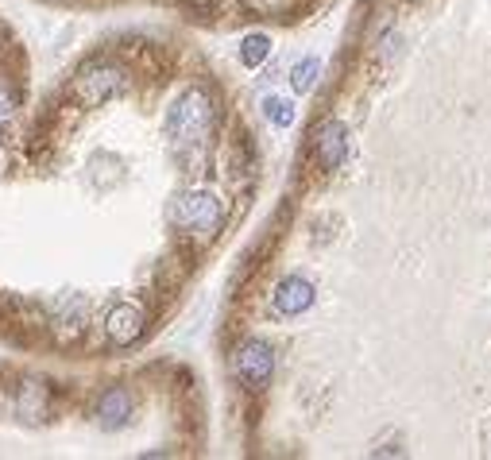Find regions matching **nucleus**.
<instances>
[{"label":"nucleus","instance_id":"f257e3e1","mask_svg":"<svg viewBox=\"0 0 491 460\" xmlns=\"http://www.w3.org/2000/svg\"><path fill=\"white\" fill-rule=\"evenodd\" d=\"M213 128V101L205 89H183L174 97V105L167 109V140L174 152H193L209 140Z\"/></svg>","mask_w":491,"mask_h":460},{"label":"nucleus","instance_id":"f03ea898","mask_svg":"<svg viewBox=\"0 0 491 460\" xmlns=\"http://www.w3.org/2000/svg\"><path fill=\"white\" fill-rule=\"evenodd\" d=\"M70 93H74V101L86 105V109L109 105V101H117V97L128 93V74H124V66L97 58V62H86L78 70Z\"/></svg>","mask_w":491,"mask_h":460},{"label":"nucleus","instance_id":"7ed1b4c3","mask_svg":"<svg viewBox=\"0 0 491 460\" xmlns=\"http://www.w3.org/2000/svg\"><path fill=\"white\" fill-rule=\"evenodd\" d=\"M171 221L190 236H217L225 225V202L213 190H186L174 197Z\"/></svg>","mask_w":491,"mask_h":460},{"label":"nucleus","instance_id":"20e7f679","mask_svg":"<svg viewBox=\"0 0 491 460\" xmlns=\"http://www.w3.org/2000/svg\"><path fill=\"white\" fill-rule=\"evenodd\" d=\"M233 371H236V380L244 387H252V391H264L271 383V375H275V349L267 340H259V337H248L240 344V349L233 352Z\"/></svg>","mask_w":491,"mask_h":460},{"label":"nucleus","instance_id":"39448f33","mask_svg":"<svg viewBox=\"0 0 491 460\" xmlns=\"http://www.w3.org/2000/svg\"><path fill=\"white\" fill-rule=\"evenodd\" d=\"M314 159L321 162L325 171H340L349 162V152H352V131L345 120H321L314 128Z\"/></svg>","mask_w":491,"mask_h":460},{"label":"nucleus","instance_id":"423d86ee","mask_svg":"<svg viewBox=\"0 0 491 460\" xmlns=\"http://www.w3.org/2000/svg\"><path fill=\"white\" fill-rule=\"evenodd\" d=\"M143 329H147V314H143L140 302L124 298L117 306H109V314H105V337H109V344L128 349V344H136L143 337Z\"/></svg>","mask_w":491,"mask_h":460},{"label":"nucleus","instance_id":"0eeeda50","mask_svg":"<svg viewBox=\"0 0 491 460\" xmlns=\"http://www.w3.org/2000/svg\"><path fill=\"white\" fill-rule=\"evenodd\" d=\"M314 298H318V290H314V283H309V278L287 275L283 283L275 287L271 306H275V314H279V318H298V314H306V309L314 306Z\"/></svg>","mask_w":491,"mask_h":460},{"label":"nucleus","instance_id":"6e6552de","mask_svg":"<svg viewBox=\"0 0 491 460\" xmlns=\"http://www.w3.org/2000/svg\"><path fill=\"white\" fill-rule=\"evenodd\" d=\"M93 414H97V422H101V430H120V425H128V422H132V414H136L132 391H128V387H109L101 399H97Z\"/></svg>","mask_w":491,"mask_h":460},{"label":"nucleus","instance_id":"1a4fd4ad","mask_svg":"<svg viewBox=\"0 0 491 460\" xmlns=\"http://www.w3.org/2000/svg\"><path fill=\"white\" fill-rule=\"evenodd\" d=\"M86 321H89V302L81 294H70L67 302L55 309V333L58 340H78L86 333Z\"/></svg>","mask_w":491,"mask_h":460},{"label":"nucleus","instance_id":"9d476101","mask_svg":"<svg viewBox=\"0 0 491 460\" xmlns=\"http://www.w3.org/2000/svg\"><path fill=\"white\" fill-rule=\"evenodd\" d=\"M271 58V36H264V31H252V36H244L240 43V62L248 66V70H259Z\"/></svg>","mask_w":491,"mask_h":460},{"label":"nucleus","instance_id":"9b49d317","mask_svg":"<svg viewBox=\"0 0 491 460\" xmlns=\"http://www.w3.org/2000/svg\"><path fill=\"white\" fill-rule=\"evenodd\" d=\"M318 78H321V58H318V55H306L302 62H294V70H290V89H294V93H309Z\"/></svg>","mask_w":491,"mask_h":460},{"label":"nucleus","instance_id":"f8f14e48","mask_svg":"<svg viewBox=\"0 0 491 460\" xmlns=\"http://www.w3.org/2000/svg\"><path fill=\"white\" fill-rule=\"evenodd\" d=\"M20 410H24V414H31V422H39L47 414V391L36 387V383H24L20 387Z\"/></svg>","mask_w":491,"mask_h":460},{"label":"nucleus","instance_id":"ddd939ff","mask_svg":"<svg viewBox=\"0 0 491 460\" xmlns=\"http://www.w3.org/2000/svg\"><path fill=\"white\" fill-rule=\"evenodd\" d=\"M264 117L275 128H290L294 124V105L287 101V97H267V101H264Z\"/></svg>","mask_w":491,"mask_h":460},{"label":"nucleus","instance_id":"4468645a","mask_svg":"<svg viewBox=\"0 0 491 460\" xmlns=\"http://www.w3.org/2000/svg\"><path fill=\"white\" fill-rule=\"evenodd\" d=\"M16 93L8 89V86H0V128H8L12 124V117H16Z\"/></svg>","mask_w":491,"mask_h":460}]
</instances>
